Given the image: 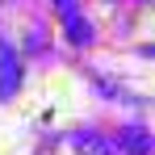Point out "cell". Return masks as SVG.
<instances>
[{"label": "cell", "instance_id": "cell-3", "mask_svg": "<svg viewBox=\"0 0 155 155\" xmlns=\"http://www.w3.org/2000/svg\"><path fill=\"white\" fill-rule=\"evenodd\" d=\"M17 80H21V71H17L13 51H0V97H8V92L17 88Z\"/></svg>", "mask_w": 155, "mask_h": 155}, {"label": "cell", "instance_id": "cell-4", "mask_svg": "<svg viewBox=\"0 0 155 155\" xmlns=\"http://www.w3.org/2000/svg\"><path fill=\"white\" fill-rule=\"evenodd\" d=\"M143 54H155V46H143Z\"/></svg>", "mask_w": 155, "mask_h": 155}, {"label": "cell", "instance_id": "cell-1", "mask_svg": "<svg viewBox=\"0 0 155 155\" xmlns=\"http://www.w3.org/2000/svg\"><path fill=\"white\" fill-rule=\"evenodd\" d=\"M54 8H59V17H63V25H67V38L84 46V42H92V25L80 17V0H54Z\"/></svg>", "mask_w": 155, "mask_h": 155}, {"label": "cell", "instance_id": "cell-2", "mask_svg": "<svg viewBox=\"0 0 155 155\" xmlns=\"http://www.w3.org/2000/svg\"><path fill=\"white\" fill-rule=\"evenodd\" d=\"M113 151H126V155H151V151H155V138H151L143 126H126V130H117Z\"/></svg>", "mask_w": 155, "mask_h": 155}]
</instances>
